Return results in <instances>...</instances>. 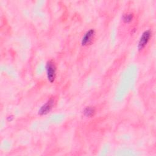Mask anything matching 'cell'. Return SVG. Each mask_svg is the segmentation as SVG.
I'll return each instance as SVG.
<instances>
[{
    "label": "cell",
    "mask_w": 156,
    "mask_h": 156,
    "mask_svg": "<svg viewBox=\"0 0 156 156\" xmlns=\"http://www.w3.org/2000/svg\"><path fill=\"white\" fill-rule=\"evenodd\" d=\"M46 75L48 81L52 83L55 79L56 76V66L52 60H49L46 65Z\"/></svg>",
    "instance_id": "6da1fadb"
},
{
    "label": "cell",
    "mask_w": 156,
    "mask_h": 156,
    "mask_svg": "<svg viewBox=\"0 0 156 156\" xmlns=\"http://www.w3.org/2000/svg\"><path fill=\"white\" fill-rule=\"evenodd\" d=\"M151 34L150 30H146L142 34L138 44V49L139 51L142 50L146 46L151 38Z\"/></svg>",
    "instance_id": "7a4b0ae2"
},
{
    "label": "cell",
    "mask_w": 156,
    "mask_h": 156,
    "mask_svg": "<svg viewBox=\"0 0 156 156\" xmlns=\"http://www.w3.org/2000/svg\"><path fill=\"white\" fill-rule=\"evenodd\" d=\"M95 35V31L94 29H90L83 36L81 41L82 46H87L91 44Z\"/></svg>",
    "instance_id": "3957f363"
},
{
    "label": "cell",
    "mask_w": 156,
    "mask_h": 156,
    "mask_svg": "<svg viewBox=\"0 0 156 156\" xmlns=\"http://www.w3.org/2000/svg\"><path fill=\"white\" fill-rule=\"evenodd\" d=\"M54 104V100L53 99H50L49 101H48L47 102H46L40 107V110H38V114L40 115H44L48 113L52 108Z\"/></svg>",
    "instance_id": "277c9868"
},
{
    "label": "cell",
    "mask_w": 156,
    "mask_h": 156,
    "mask_svg": "<svg viewBox=\"0 0 156 156\" xmlns=\"http://www.w3.org/2000/svg\"><path fill=\"white\" fill-rule=\"evenodd\" d=\"M83 115L86 117H91L94 115L95 113V109L93 107H87L83 110Z\"/></svg>",
    "instance_id": "5b68a950"
},
{
    "label": "cell",
    "mask_w": 156,
    "mask_h": 156,
    "mask_svg": "<svg viewBox=\"0 0 156 156\" xmlns=\"http://www.w3.org/2000/svg\"><path fill=\"white\" fill-rule=\"evenodd\" d=\"M133 18V15L132 13H127L123 15L122 20H123L124 23H129L130 21H132Z\"/></svg>",
    "instance_id": "8992f818"
}]
</instances>
